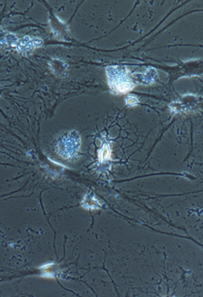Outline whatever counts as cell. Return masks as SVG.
<instances>
[{"label": "cell", "instance_id": "cell-1", "mask_svg": "<svg viewBox=\"0 0 203 297\" xmlns=\"http://www.w3.org/2000/svg\"><path fill=\"white\" fill-rule=\"evenodd\" d=\"M106 75L110 89L116 95L127 94L135 87L131 74L124 65H109L106 68Z\"/></svg>", "mask_w": 203, "mask_h": 297}, {"label": "cell", "instance_id": "cell-2", "mask_svg": "<svg viewBox=\"0 0 203 297\" xmlns=\"http://www.w3.org/2000/svg\"><path fill=\"white\" fill-rule=\"evenodd\" d=\"M81 137L78 132L71 131L61 135L55 145L56 152L64 160L72 161L77 158L81 148Z\"/></svg>", "mask_w": 203, "mask_h": 297}, {"label": "cell", "instance_id": "cell-3", "mask_svg": "<svg viewBox=\"0 0 203 297\" xmlns=\"http://www.w3.org/2000/svg\"><path fill=\"white\" fill-rule=\"evenodd\" d=\"M13 39L10 38V36H7V38L4 40V42L7 43L10 47L13 49L17 50L18 52L22 54H26L31 52L37 48H39L42 44L43 41L41 38L38 37H30V36H25L23 38H18L12 35Z\"/></svg>", "mask_w": 203, "mask_h": 297}, {"label": "cell", "instance_id": "cell-4", "mask_svg": "<svg viewBox=\"0 0 203 297\" xmlns=\"http://www.w3.org/2000/svg\"><path fill=\"white\" fill-rule=\"evenodd\" d=\"M132 81H136L140 84L144 85H151L157 81L158 78V72L157 69L154 67H149L144 73H134L131 74Z\"/></svg>", "mask_w": 203, "mask_h": 297}, {"label": "cell", "instance_id": "cell-5", "mask_svg": "<svg viewBox=\"0 0 203 297\" xmlns=\"http://www.w3.org/2000/svg\"><path fill=\"white\" fill-rule=\"evenodd\" d=\"M81 205L83 208H86L87 210H96L102 207L101 202L95 197V195L92 192H89L84 196Z\"/></svg>", "mask_w": 203, "mask_h": 297}, {"label": "cell", "instance_id": "cell-6", "mask_svg": "<svg viewBox=\"0 0 203 297\" xmlns=\"http://www.w3.org/2000/svg\"><path fill=\"white\" fill-rule=\"evenodd\" d=\"M111 155H112V150L110 147V143L108 141H104L101 148L99 149L98 152L99 163H105L111 160Z\"/></svg>", "mask_w": 203, "mask_h": 297}, {"label": "cell", "instance_id": "cell-7", "mask_svg": "<svg viewBox=\"0 0 203 297\" xmlns=\"http://www.w3.org/2000/svg\"><path fill=\"white\" fill-rule=\"evenodd\" d=\"M125 103L128 106H136L139 103V99L136 96H132V95H128L125 97Z\"/></svg>", "mask_w": 203, "mask_h": 297}]
</instances>
